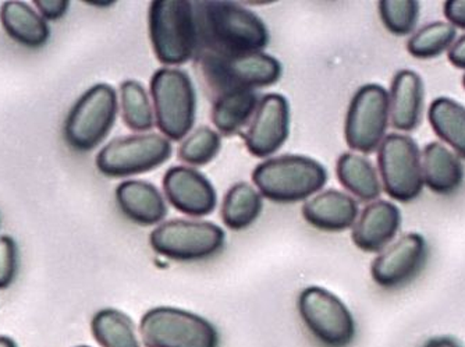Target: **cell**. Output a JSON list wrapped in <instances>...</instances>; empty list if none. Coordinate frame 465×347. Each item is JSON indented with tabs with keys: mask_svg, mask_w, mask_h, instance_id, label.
<instances>
[{
	"mask_svg": "<svg viewBox=\"0 0 465 347\" xmlns=\"http://www.w3.org/2000/svg\"><path fill=\"white\" fill-rule=\"evenodd\" d=\"M18 270L17 243L9 234L0 236V291L10 288Z\"/></svg>",
	"mask_w": 465,
	"mask_h": 347,
	"instance_id": "31",
	"label": "cell"
},
{
	"mask_svg": "<svg viewBox=\"0 0 465 347\" xmlns=\"http://www.w3.org/2000/svg\"><path fill=\"white\" fill-rule=\"evenodd\" d=\"M307 332L322 347H349L357 335L354 315L341 299L321 286H308L297 299Z\"/></svg>",
	"mask_w": 465,
	"mask_h": 347,
	"instance_id": "10",
	"label": "cell"
},
{
	"mask_svg": "<svg viewBox=\"0 0 465 347\" xmlns=\"http://www.w3.org/2000/svg\"><path fill=\"white\" fill-rule=\"evenodd\" d=\"M155 124L169 141L184 140L197 119V91L192 78L177 67L153 73L150 85Z\"/></svg>",
	"mask_w": 465,
	"mask_h": 347,
	"instance_id": "5",
	"label": "cell"
},
{
	"mask_svg": "<svg viewBox=\"0 0 465 347\" xmlns=\"http://www.w3.org/2000/svg\"><path fill=\"white\" fill-rule=\"evenodd\" d=\"M401 229V211L396 203L376 200L368 203L352 226L351 240L357 249L379 254L391 246Z\"/></svg>",
	"mask_w": 465,
	"mask_h": 347,
	"instance_id": "16",
	"label": "cell"
},
{
	"mask_svg": "<svg viewBox=\"0 0 465 347\" xmlns=\"http://www.w3.org/2000/svg\"><path fill=\"white\" fill-rule=\"evenodd\" d=\"M457 39V30L448 22H435L410 36L407 51L415 59L430 60L449 52Z\"/></svg>",
	"mask_w": 465,
	"mask_h": 347,
	"instance_id": "28",
	"label": "cell"
},
{
	"mask_svg": "<svg viewBox=\"0 0 465 347\" xmlns=\"http://www.w3.org/2000/svg\"><path fill=\"white\" fill-rule=\"evenodd\" d=\"M119 95L112 85L99 83L88 88L70 109L63 137L72 150L91 153L106 140L116 124Z\"/></svg>",
	"mask_w": 465,
	"mask_h": 347,
	"instance_id": "6",
	"label": "cell"
},
{
	"mask_svg": "<svg viewBox=\"0 0 465 347\" xmlns=\"http://www.w3.org/2000/svg\"><path fill=\"white\" fill-rule=\"evenodd\" d=\"M263 210V197L250 183L232 184L222 201L221 218L230 231L250 228Z\"/></svg>",
	"mask_w": 465,
	"mask_h": 347,
	"instance_id": "25",
	"label": "cell"
},
{
	"mask_svg": "<svg viewBox=\"0 0 465 347\" xmlns=\"http://www.w3.org/2000/svg\"><path fill=\"white\" fill-rule=\"evenodd\" d=\"M221 148V134L211 127L201 126L193 130L180 143L177 156L184 166L201 168L211 164L218 156Z\"/></svg>",
	"mask_w": 465,
	"mask_h": 347,
	"instance_id": "29",
	"label": "cell"
},
{
	"mask_svg": "<svg viewBox=\"0 0 465 347\" xmlns=\"http://www.w3.org/2000/svg\"><path fill=\"white\" fill-rule=\"evenodd\" d=\"M172 141L158 133L114 138L95 158L99 174L112 179L138 176L161 168L171 159Z\"/></svg>",
	"mask_w": 465,
	"mask_h": 347,
	"instance_id": "9",
	"label": "cell"
},
{
	"mask_svg": "<svg viewBox=\"0 0 465 347\" xmlns=\"http://www.w3.org/2000/svg\"><path fill=\"white\" fill-rule=\"evenodd\" d=\"M114 4H116V2H99V4H95V2H85V5H88V6L104 7V9L114 6Z\"/></svg>",
	"mask_w": 465,
	"mask_h": 347,
	"instance_id": "37",
	"label": "cell"
},
{
	"mask_svg": "<svg viewBox=\"0 0 465 347\" xmlns=\"http://www.w3.org/2000/svg\"><path fill=\"white\" fill-rule=\"evenodd\" d=\"M36 12L45 22H57L69 12V0H35L34 2Z\"/></svg>",
	"mask_w": 465,
	"mask_h": 347,
	"instance_id": "32",
	"label": "cell"
},
{
	"mask_svg": "<svg viewBox=\"0 0 465 347\" xmlns=\"http://www.w3.org/2000/svg\"><path fill=\"white\" fill-rule=\"evenodd\" d=\"M0 25L18 45L39 49L48 44L51 28L48 22L25 2L7 0L0 6Z\"/></svg>",
	"mask_w": 465,
	"mask_h": 347,
	"instance_id": "21",
	"label": "cell"
},
{
	"mask_svg": "<svg viewBox=\"0 0 465 347\" xmlns=\"http://www.w3.org/2000/svg\"><path fill=\"white\" fill-rule=\"evenodd\" d=\"M443 15L456 30L465 31V0H448L443 5Z\"/></svg>",
	"mask_w": 465,
	"mask_h": 347,
	"instance_id": "33",
	"label": "cell"
},
{
	"mask_svg": "<svg viewBox=\"0 0 465 347\" xmlns=\"http://www.w3.org/2000/svg\"><path fill=\"white\" fill-rule=\"evenodd\" d=\"M193 4L198 54H257L268 46V27L252 10L234 2L218 0Z\"/></svg>",
	"mask_w": 465,
	"mask_h": 347,
	"instance_id": "1",
	"label": "cell"
},
{
	"mask_svg": "<svg viewBox=\"0 0 465 347\" xmlns=\"http://www.w3.org/2000/svg\"><path fill=\"white\" fill-rule=\"evenodd\" d=\"M391 126L397 132H414L424 116V81L414 70L403 69L394 74L389 91Z\"/></svg>",
	"mask_w": 465,
	"mask_h": 347,
	"instance_id": "17",
	"label": "cell"
},
{
	"mask_svg": "<svg viewBox=\"0 0 465 347\" xmlns=\"http://www.w3.org/2000/svg\"><path fill=\"white\" fill-rule=\"evenodd\" d=\"M378 174L389 198L409 203L424 192L420 145L414 138L391 133L378 150Z\"/></svg>",
	"mask_w": 465,
	"mask_h": 347,
	"instance_id": "12",
	"label": "cell"
},
{
	"mask_svg": "<svg viewBox=\"0 0 465 347\" xmlns=\"http://www.w3.org/2000/svg\"><path fill=\"white\" fill-rule=\"evenodd\" d=\"M78 347H90V346H78Z\"/></svg>",
	"mask_w": 465,
	"mask_h": 347,
	"instance_id": "39",
	"label": "cell"
},
{
	"mask_svg": "<svg viewBox=\"0 0 465 347\" xmlns=\"http://www.w3.org/2000/svg\"><path fill=\"white\" fill-rule=\"evenodd\" d=\"M260 101L261 96L255 91H234L216 96L211 111L216 132L224 137L239 134L250 126Z\"/></svg>",
	"mask_w": 465,
	"mask_h": 347,
	"instance_id": "23",
	"label": "cell"
},
{
	"mask_svg": "<svg viewBox=\"0 0 465 347\" xmlns=\"http://www.w3.org/2000/svg\"><path fill=\"white\" fill-rule=\"evenodd\" d=\"M195 72L209 96L215 99L234 91H257L272 87L281 80V62L257 52L242 55L198 54Z\"/></svg>",
	"mask_w": 465,
	"mask_h": 347,
	"instance_id": "2",
	"label": "cell"
},
{
	"mask_svg": "<svg viewBox=\"0 0 465 347\" xmlns=\"http://www.w3.org/2000/svg\"><path fill=\"white\" fill-rule=\"evenodd\" d=\"M391 126L389 91L379 84H365L352 95L344 119V140L351 153L370 155L388 137Z\"/></svg>",
	"mask_w": 465,
	"mask_h": 347,
	"instance_id": "11",
	"label": "cell"
},
{
	"mask_svg": "<svg viewBox=\"0 0 465 347\" xmlns=\"http://www.w3.org/2000/svg\"><path fill=\"white\" fill-rule=\"evenodd\" d=\"M428 120L441 144L465 159V106L448 96H439L428 109Z\"/></svg>",
	"mask_w": 465,
	"mask_h": 347,
	"instance_id": "24",
	"label": "cell"
},
{
	"mask_svg": "<svg viewBox=\"0 0 465 347\" xmlns=\"http://www.w3.org/2000/svg\"><path fill=\"white\" fill-rule=\"evenodd\" d=\"M0 347H17V344L7 336H0Z\"/></svg>",
	"mask_w": 465,
	"mask_h": 347,
	"instance_id": "36",
	"label": "cell"
},
{
	"mask_svg": "<svg viewBox=\"0 0 465 347\" xmlns=\"http://www.w3.org/2000/svg\"><path fill=\"white\" fill-rule=\"evenodd\" d=\"M91 332L101 347H143L132 318L116 309H102L91 320Z\"/></svg>",
	"mask_w": 465,
	"mask_h": 347,
	"instance_id": "26",
	"label": "cell"
},
{
	"mask_svg": "<svg viewBox=\"0 0 465 347\" xmlns=\"http://www.w3.org/2000/svg\"><path fill=\"white\" fill-rule=\"evenodd\" d=\"M462 87H464V90H465V74H464V77H462Z\"/></svg>",
	"mask_w": 465,
	"mask_h": 347,
	"instance_id": "38",
	"label": "cell"
},
{
	"mask_svg": "<svg viewBox=\"0 0 465 347\" xmlns=\"http://www.w3.org/2000/svg\"><path fill=\"white\" fill-rule=\"evenodd\" d=\"M164 198L174 210L192 218H205L215 211L218 194L213 183L197 169L172 166L162 180Z\"/></svg>",
	"mask_w": 465,
	"mask_h": 347,
	"instance_id": "15",
	"label": "cell"
},
{
	"mask_svg": "<svg viewBox=\"0 0 465 347\" xmlns=\"http://www.w3.org/2000/svg\"><path fill=\"white\" fill-rule=\"evenodd\" d=\"M143 347H219L221 336L206 318L176 307H155L138 326Z\"/></svg>",
	"mask_w": 465,
	"mask_h": 347,
	"instance_id": "7",
	"label": "cell"
},
{
	"mask_svg": "<svg viewBox=\"0 0 465 347\" xmlns=\"http://www.w3.org/2000/svg\"><path fill=\"white\" fill-rule=\"evenodd\" d=\"M420 164L425 187L435 194H453L464 182L461 159L438 141H432L420 151Z\"/></svg>",
	"mask_w": 465,
	"mask_h": 347,
	"instance_id": "20",
	"label": "cell"
},
{
	"mask_svg": "<svg viewBox=\"0 0 465 347\" xmlns=\"http://www.w3.org/2000/svg\"><path fill=\"white\" fill-rule=\"evenodd\" d=\"M378 12L389 33L407 36L415 33L420 6L417 0H381Z\"/></svg>",
	"mask_w": 465,
	"mask_h": 347,
	"instance_id": "30",
	"label": "cell"
},
{
	"mask_svg": "<svg viewBox=\"0 0 465 347\" xmlns=\"http://www.w3.org/2000/svg\"><path fill=\"white\" fill-rule=\"evenodd\" d=\"M117 207L125 218L143 228L163 223L167 203L153 183L125 180L114 192Z\"/></svg>",
	"mask_w": 465,
	"mask_h": 347,
	"instance_id": "19",
	"label": "cell"
},
{
	"mask_svg": "<svg viewBox=\"0 0 465 347\" xmlns=\"http://www.w3.org/2000/svg\"><path fill=\"white\" fill-rule=\"evenodd\" d=\"M336 176L341 186L360 203H373L382 194V183L378 169L361 154H341L337 159Z\"/></svg>",
	"mask_w": 465,
	"mask_h": 347,
	"instance_id": "22",
	"label": "cell"
},
{
	"mask_svg": "<svg viewBox=\"0 0 465 347\" xmlns=\"http://www.w3.org/2000/svg\"><path fill=\"white\" fill-rule=\"evenodd\" d=\"M224 243L226 234L221 226L194 219L163 222L150 234L153 253L177 263L209 260L223 250Z\"/></svg>",
	"mask_w": 465,
	"mask_h": 347,
	"instance_id": "8",
	"label": "cell"
},
{
	"mask_svg": "<svg viewBox=\"0 0 465 347\" xmlns=\"http://www.w3.org/2000/svg\"><path fill=\"white\" fill-rule=\"evenodd\" d=\"M119 111L125 127L137 134L150 133L155 126L153 101L138 81H123L119 90Z\"/></svg>",
	"mask_w": 465,
	"mask_h": 347,
	"instance_id": "27",
	"label": "cell"
},
{
	"mask_svg": "<svg viewBox=\"0 0 465 347\" xmlns=\"http://www.w3.org/2000/svg\"><path fill=\"white\" fill-rule=\"evenodd\" d=\"M302 213L312 228L329 233H341L352 229L360 216V207L351 195L331 189L305 201Z\"/></svg>",
	"mask_w": 465,
	"mask_h": 347,
	"instance_id": "18",
	"label": "cell"
},
{
	"mask_svg": "<svg viewBox=\"0 0 465 347\" xmlns=\"http://www.w3.org/2000/svg\"><path fill=\"white\" fill-rule=\"evenodd\" d=\"M427 258L425 237L420 233L404 234L376 255L371 263V276L381 288H401L422 271Z\"/></svg>",
	"mask_w": 465,
	"mask_h": 347,
	"instance_id": "13",
	"label": "cell"
},
{
	"mask_svg": "<svg viewBox=\"0 0 465 347\" xmlns=\"http://www.w3.org/2000/svg\"><path fill=\"white\" fill-rule=\"evenodd\" d=\"M448 59L451 66L465 72V35L456 39V43L449 49Z\"/></svg>",
	"mask_w": 465,
	"mask_h": 347,
	"instance_id": "34",
	"label": "cell"
},
{
	"mask_svg": "<svg viewBox=\"0 0 465 347\" xmlns=\"http://www.w3.org/2000/svg\"><path fill=\"white\" fill-rule=\"evenodd\" d=\"M253 187L276 203L310 200L325 187L328 172L321 162L304 155L266 159L252 171Z\"/></svg>",
	"mask_w": 465,
	"mask_h": 347,
	"instance_id": "4",
	"label": "cell"
},
{
	"mask_svg": "<svg viewBox=\"0 0 465 347\" xmlns=\"http://www.w3.org/2000/svg\"><path fill=\"white\" fill-rule=\"evenodd\" d=\"M290 135V105L282 94L261 96L260 105L244 133L248 153L269 159L281 151Z\"/></svg>",
	"mask_w": 465,
	"mask_h": 347,
	"instance_id": "14",
	"label": "cell"
},
{
	"mask_svg": "<svg viewBox=\"0 0 465 347\" xmlns=\"http://www.w3.org/2000/svg\"><path fill=\"white\" fill-rule=\"evenodd\" d=\"M422 347H461L454 339L448 336H439V338L430 339Z\"/></svg>",
	"mask_w": 465,
	"mask_h": 347,
	"instance_id": "35",
	"label": "cell"
},
{
	"mask_svg": "<svg viewBox=\"0 0 465 347\" xmlns=\"http://www.w3.org/2000/svg\"><path fill=\"white\" fill-rule=\"evenodd\" d=\"M148 34L159 64L177 67L194 60L198 33L194 4L187 0H155L148 10Z\"/></svg>",
	"mask_w": 465,
	"mask_h": 347,
	"instance_id": "3",
	"label": "cell"
}]
</instances>
